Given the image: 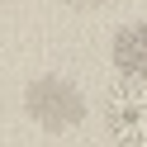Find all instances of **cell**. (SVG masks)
<instances>
[{"label": "cell", "mask_w": 147, "mask_h": 147, "mask_svg": "<svg viewBox=\"0 0 147 147\" xmlns=\"http://www.w3.org/2000/svg\"><path fill=\"white\" fill-rule=\"evenodd\" d=\"M105 123L119 147H147V76H123L109 86Z\"/></svg>", "instance_id": "1"}, {"label": "cell", "mask_w": 147, "mask_h": 147, "mask_svg": "<svg viewBox=\"0 0 147 147\" xmlns=\"http://www.w3.org/2000/svg\"><path fill=\"white\" fill-rule=\"evenodd\" d=\"M114 52H119V71L123 76H147V29L133 24L114 38Z\"/></svg>", "instance_id": "2"}]
</instances>
